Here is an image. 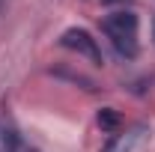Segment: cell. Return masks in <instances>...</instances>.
Instances as JSON below:
<instances>
[{"mask_svg":"<svg viewBox=\"0 0 155 152\" xmlns=\"http://www.w3.org/2000/svg\"><path fill=\"white\" fill-rule=\"evenodd\" d=\"M60 45L69 48V51H75V54H81V57H87L93 66H104V54H101L98 39L90 30H84V27H69L60 36Z\"/></svg>","mask_w":155,"mask_h":152,"instance_id":"1","label":"cell"},{"mask_svg":"<svg viewBox=\"0 0 155 152\" xmlns=\"http://www.w3.org/2000/svg\"><path fill=\"white\" fill-rule=\"evenodd\" d=\"M104 27H110L116 33H125V36H134L137 39V30H140V18H137L131 9H114V12H107L104 21H101Z\"/></svg>","mask_w":155,"mask_h":152,"instance_id":"2","label":"cell"},{"mask_svg":"<svg viewBox=\"0 0 155 152\" xmlns=\"http://www.w3.org/2000/svg\"><path fill=\"white\" fill-rule=\"evenodd\" d=\"M48 75H51V78H60V81L72 84V87H78V90H84V93H98V90H101L90 75L75 72V69H69V66H51V69H48Z\"/></svg>","mask_w":155,"mask_h":152,"instance_id":"3","label":"cell"},{"mask_svg":"<svg viewBox=\"0 0 155 152\" xmlns=\"http://www.w3.org/2000/svg\"><path fill=\"white\" fill-rule=\"evenodd\" d=\"M101 33L107 36V42H110V48H114L116 54L122 60H137V54H140V45H137V39L134 36H125V33H116V30H110V27H104L101 24Z\"/></svg>","mask_w":155,"mask_h":152,"instance_id":"4","label":"cell"},{"mask_svg":"<svg viewBox=\"0 0 155 152\" xmlns=\"http://www.w3.org/2000/svg\"><path fill=\"white\" fill-rule=\"evenodd\" d=\"M143 134H146V125H134L131 131H125V134H110V140L101 146V152H131L143 140Z\"/></svg>","mask_w":155,"mask_h":152,"instance_id":"5","label":"cell"},{"mask_svg":"<svg viewBox=\"0 0 155 152\" xmlns=\"http://www.w3.org/2000/svg\"><path fill=\"white\" fill-rule=\"evenodd\" d=\"M0 143H3V152H36V146L12 125L0 128Z\"/></svg>","mask_w":155,"mask_h":152,"instance_id":"6","label":"cell"},{"mask_svg":"<svg viewBox=\"0 0 155 152\" xmlns=\"http://www.w3.org/2000/svg\"><path fill=\"white\" fill-rule=\"evenodd\" d=\"M96 122H98V128H101V131L116 134L119 128H122V114H119L116 107H98Z\"/></svg>","mask_w":155,"mask_h":152,"instance_id":"7","label":"cell"},{"mask_svg":"<svg viewBox=\"0 0 155 152\" xmlns=\"http://www.w3.org/2000/svg\"><path fill=\"white\" fill-rule=\"evenodd\" d=\"M101 3H104V6H114V3H119V6H122V9H125V6H131V3H134V0H101Z\"/></svg>","mask_w":155,"mask_h":152,"instance_id":"8","label":"cell"},{"mask_svg":"<svg viewBox=\"0 0 155 152\" xmlns=\"http://www.w3.org/2000/svg\"><path fill=\"white\" fill-rule=\"evenodd\" d=\"M0 9H3V0H0Z\"/></svg>","mask_w":155,"mask_h":152,"instance_id":"9","label":"cell"},{"mask_svg":"<svg viewBox=\"0 0 155 152\" xmlns=\"http://www.w3.org/2000/svg\"><path fill=\"white\" fill-rule=\"evenodd\" d=\"M152 33H155V30H152Z\"/></svg>","mask_w":155,"mask_h":152,"instance_id":"10","label":"cell"}]
</instances>
